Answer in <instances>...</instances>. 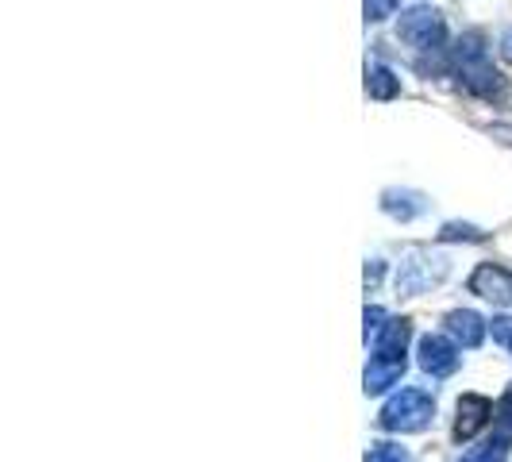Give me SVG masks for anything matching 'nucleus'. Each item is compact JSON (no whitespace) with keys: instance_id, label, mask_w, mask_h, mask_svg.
Instances as JSON below:
<instances>
[{"instance_id":"obj_3","label":"nucleus","mask_w":512,"mask_h":462,"mask_svg":"<svg viewBox=\"0 0 512 462\" xmlns=\"http://www.w3.org/2000/svg\"><path fill=\"white\" fill-rule=\"evenodd\" d=\"M397 35L416 47V51H436L439 43H443V16H439L436 8H412L401 16V24H397Z\"/></svg>"},{"instance_id":"obj_8","label":"nucleus","mask_w":512,"mask_h":462,"mask_svg":"<svg viewBox=\"0 0 512 462\" xmlns=\"http://www.w3.org/2000/svg\"><path fill=\"white\" fill-rule=\"evenodd\" d=\"M512 443V389L501 397V405L493 412V447H505L509 451Z\"/></svg>"},{"instance_id":"obj_2","label":"nucleus","mask_w":512,"mask_h":462,"mask_svg":"<svg viewBox=\"0 0 512 462\" xmlns=\"http://www.w3.org/2000/svg\"><path fill=\"white\" fill-rule=\"evenodd\" d=\"M432 412H436V405L424 389H401L382 409V428H389V432H424L432 424Z\"/></svg>"},{"instance_id":"obj_13","label":"nucleus","mask_w":512,"mask_h":462,"mask_svg":"<svg viewBox=\"0 0 512 462\" xmlns=\"http://www.w3.org/2000/svg\"><path fill=\"white\" fill-rule=\"evenodd\" d=\"M493 339H501L512 351V320H493Z\"/></svg>"},{"instance_id":"obj_6","label":"nucleus","mask_w":512,"mask_h":462,"mask_svg":"<svg viewBox=\"0 0 512 462\" xmlns=\"http://www.w3.org/2000/svg\"><path fill=\"white\" fill-rule=\"evenodd\" d=\"M493 405H489L486 397H478V393H466L459 401V420H455V439L466 443V439H474L482 428L489 424V416H493Z\"/></svg>"},{"instance_id":"obj_11","label":"nucleus","mask_w":512,"mask_h":462,"mask_svg":"<svg viewBox=\"0 0 512 462\" xmlns=\"http://www.w3.org/2000/svg\"><path fill=\"white\" fill-rule=\"evenodd\" d=\"M397 4H401V0H366V20L382 24V20H389V16L397 12Z\"/></svg>"},{"instance_id":"obj_12","label":"nucleus","mask_w":512,"mask_h":462,"mask_svg":"<svg viewBox=\"0 0 512 462\" xmlns=\"http://www.w3.org/2000/svg\"><path fill=\"white\" fill-rule=\"evenodd\" d=\"M462 462H505V447H493L489 443L486 451H474V455H466Z\"/></svg>"},{"instance_id":"obj_10","label":"nucleus","mask_w":512,"mask_h":462,"mask_svg":"<svg viewBox=\"0 0 512 462\" xmlns=\"http://www.w3.org/2000/svg\"><path fill=\"white\" fill-rule=\"evenodd\" d=\"M366 462H409V451H401L397 443H378L374 451H366Z\"/></svg>"},{"instance_id":"obj_9","label":"nucleus","mask_w":512,"mask_h":462,"mask_svg":"<svg viewBox=\"0 0 512 462\" xmlns=\"http://www.w3.org/2000/svg\"><path fill=\"white\" fill-rule=\"evenodd\" d=\"M366 89H370L374 101H389V97L401 93V81L389 74L385 66H374V70H370V81H366Z\"/></svg>"},{"instance_id":"obj_1","label":"nucleus","mask_w":512,"mask_h":462,"mask_svg":"<svg viewBox=\"0 0 512 462\" xmlns=\"http://www.w3.org/2000/svg\"><path fill=\"white\" fill-rule=\"evenodd\" d=\"M455 58H459L462 85H466L470 93H478V97H497V93L505 89V81H501V74L493 70V62H489V54H486V43H482L478 31L462 35Z\"/></svg>"},{"instance_id":"obj_4","label":"nucleus","mask_w":512,"mask_h":462,"mask_svg":"<svg viewBox=\"0 0 512 462\" xmlns=\"http://www.w3.org/2000/svg\"><path fill=\"white\" fill-rule=\"evenodd\" d=\"M420 366L432 378H447L459 366V343H451V335H424L420 339Z\"/></svg>"},{"instance_id":"obj_5","label":"nucleus","mask_w":512,"mask_h":462,"mask_svg":"<svg viewBox=\"0 0 512 462\" xmlns=\"http://www.w3.org/2000/svg\"><path fill=\"white\" fill-rule=\"evenodd\" d=\"M470 289H474L478 297L493 301V305L512 308V270H505V266H493V262L478 266L474 278H470Z\"/></svg>"},{"instance_id":"obj_7","label":"nucleus","mask_w":512,"mask_h":462,"mask_svg":"<svg viewBox=\"0 0 512 462\" xmlns=\"http://www.w3.org/2000/svg\"><path fill=\"white\" fill-rule=\"evenodd\" d=\"M447 335L462 343V347H478L482 339H486V324H482V316L478 312H470V308H455V312H447Z\"/></svg>"}]
</instances>
